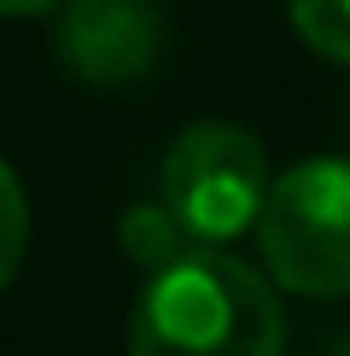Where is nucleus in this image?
Listing matches in <instances>:
<instances>
[{
    "instance_id": "obj_2",
    "label": "nucleus",
    "mask_w": 350,
    "mask_h": 356,
    "mask_svg": "<svg viewBox=\"0 0 350 356\" xmlns=\"http://www.w3.org/2000/svg\"><path fill=\"white\" fill-rule=\"evenodd\" d=\"M257 251L274 286L350 298V158H303L269 181Z\"/></svg>"
},
{
    "instance_id": "obj_3",
    "label": "nucleus",
    "mask_w": 350,
    "mask_h": 356,
    "mask_svg": "<svg viewBox=\"0 0 350 356\" xmlns=\"http://www.w3.org/2000/svg\"><path fill=\"white\" fill-rule=\"evenodd\" d=\"M158 199L193 245H228L257 228L269 199V152L251 129L204 117L187 123L158 170Z\"/></svg>"
},
{
    "instance_id": "obj_4",
    "label": "nucleus",
    "mask_w": 350,
    "mask_h": 356,
    "mask_svg": "<svg viewBox=\"0 0 350 356\" xmlns=\"http://www.w3.org/2000/svg\"><path fill=\"white\" fill-rule=\"evenodd\" d=\"M58 65L88 88H128L164 58V18L152 0H65Z\"/></svg>"
},
{
    "instance_id": "obj_6",
    "label": "nucleus",
    "mask_w": 350,
    "mask_h": 356,
    "mask_svg": "<svg viewBox=\"0 0 350 356\" xmlns=\"http://www.w3.org/2000/svg\"><path fill=\"white\" fill-rule=\"evenodd\" d=\"M298 41L333 65H350V0H286Z\"/></svg>"
},
{
    "instance_id": "obj_8",
    "label": "nucleus",
    "mask_w": 350,
    "mask_h": 356,
    "mask_svg": "<svg viewBox=\"0 0 350 356\" xmlns=\"http://www.w3.org/2000/svg\"><path fill=\"white\" fill-rule=\"evenodd\" d=\"M58 0H0V18H29V12H47Z\"/></svg>"
},
{
    "instance_id": "obj_7",
    "label": "nucleus",
    "mask_w": 350,
    "mask_h": 356,
    "mask_svg": "<svg viewBox=\"0 0 350 356\" xmlns=\"http://www.w3.org/2000/svg\"><path fill=\"white\" fill-rule=\"evenodd\" d=\"M24 251H29V199H24L18 170L0 158V292L12 286Z\"/></svg>"
},
{
    "instance_id": "obj_1",
    "label": "nucleus",
    "mask_w": 350,
    "mask_h": 356,
    "mask_svg": "<svg viewBox=\"0 0 350 356\" xmlns=\"http://www.w3.org/2000/svg\"><path fill=\"white\" fill-rule=\"evenodd\" d=\"M286 309L269 275L216 245L152 269L128 321V356H281Z\"/></svg>"
},
{
    "instance_id": "obj_5",
    "label": "nucleus",
    "mask_w": 350,
    "mask_h": 356,
    "mask_svg": "<svg viewBox=\"0 0 350 356\" xmlns=\"http://www.w3.org/2000/svg\"><path fill=\"white\" fill-rule=\"evenodd\" d=\"M187 245H193V240H187L181 222L164 211V199H158V204H135V211L123 216V251H128L135 263H146V269L175 263Z\"/></svg>"
}]
</instances>
